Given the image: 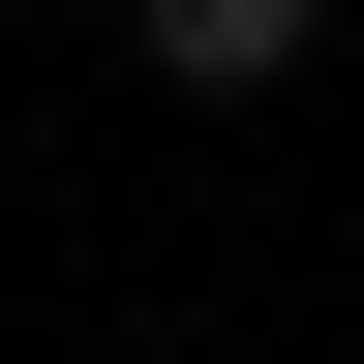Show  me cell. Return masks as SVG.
Returning <instances> with one entry per match:
<instances>
[{
    "mask_svg": "<svg viewBox=\"0 0 364 364\" xmlns=\"http://www.w3.org/2000/svg\"><path fill=\"white\" fill-rule=\"evenodd\" d=\"M304 31H334V0H122V61H152V91H273Z\"/></svg>",
    "mask_w": 364,
    "mask_h": 364,
    "instance_id": "1",
    "label": "cell"
}]
</instances>
